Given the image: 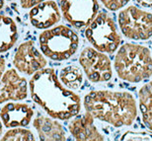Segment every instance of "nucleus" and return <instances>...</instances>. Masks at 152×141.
Wrapping results in <instances>:
<instances>
[{
  "instance_id": "2",
  "label": "nucleus",
  "mask_w": 152,
  "mask_h": 141,
  "mask_svg": "<svg viewBox=\"0 0 152 141\" xmlns=\"http://www.w3.org/2000/svg\"><path fill=\"white\" fill-rule=\"evenodd\" d=\"M84 108L93 118L115 127L129 126L137 116V103L127 92L92 91L84 98Z\"/></svg>"
},
{
  "instance_id": "3",
  "label": "nucleus",
  "mask_w": 152,
  "mask_h": 141,
  "mask_svg": "<svg viewBox=\"0 0 152 141\" xmlns=\"http://www.w3.org/2000/svg\"><path fill=\"white\" fill-rule=\"evenodd\" d=\"M114 67L121 80L138 83L152 76V56L147 47L124 44L115 54Z\"/></svg>"
},
{
  "instance_id": "1",
  "label": "nucleus",
  "mask_w": 152,
  "mask_h": 141,
  "mask_svg": "<svg viewBox=\"0 0 152 141\" xmlns=\"http://www.w3.org/2000/svg\"><path fill=\"white\" fill-rule=\"evenodd\" d=\"M29 90L33 101L53 119L66 121L81 110L80 97L61 84L53 68H44L32 75Z\"/></svg>"
},
{
  "instance_id": "15",
  "label": "nucleus",
  "mask_w": 152,
  "mask_h": 141,
  "mask_svg": "<svg viewBox=\"0 0 152 141\" xmlns=\"http://www.w3.org/2000/svg\"><path fill=\"white\" fill-rule=\"evenodd\" d=\"M18 37V28L15 21L6 15H0V53L13 47Z\"/></svg>"
},
{
  "instance_id": "14",
  "label": "nucleus",
  "mask_w": 152,
  "mask_h": 141,
  "mask_svg": "<svg viewBox=\"0 0 152 141\" xmlns=\"http://www.w3.org/2000/svg\"><path fill=\"white\" fill-rule=\"evenodd\" d=\"M39 141H65V132L62 125L51 118L39 115L33 121Z\"/></svg>"
},
{
  "instance_id": "22",
  "label": "nucleus",
  "mask_w": 152,
  "mask_h": 141,
  "mask_svg": "<svg viewBox=\"0 0 152 141\" xmlns=\"http://www.w3.org/2000/svg\"><path fill=\"white\" fill-rule=\"evenodd\" d=\"M136 2L142 7L151 8L152 7V0H136Z\"/></svg>"
},
{
  "instance_id": "8",
  "label": "nucleus",
  "mask_w": 152,
  "mask_h": 141,
  "mask_svg": "<svg viewBox=\"0 0 152 141\" xmlns=\"http://www.w3.org/2000/svg\"><path fill=\"white\" fill-rule=\"evenodd\" d=\"M59 6L64 19L78 30L87 28L99 12L97 0H60Z\"/></svg>"
},
{
  "instance_id": "21",
  "label": "nucleus",
  "mask_w": 152,
  "mask_h": 141,
  "mask_svg": "<svg viewBox=\"0 0 152 141\" xmlns=\"http://www.w3.org/2000/svg\"><path fill=\"white\" fill-rule=\"evenodd\" d=\"M45 0H20L21 7L24 9H32L36 5L39 4L42 2H45Z\"/></svg>"
},
{
  "instance_id": "19",
  "label": "nucleus",
  "mask_w": 152,
  "mask_h": 141,
  "mask_svg": "<svg viewBox=\"0 0 152 141\" xmlns=\"http://www.w3.org/2000/svg\"><path fill=\"white\" fill-rule=\"evenodd\" d=\"M120 141H152V132L127 131L121 137Z\"/></svg>"
},
{
  "instance_id": "23",
  "label": "nucleus",
  "mask_w": 152,
  "mask_h": 141,
  "mask_svg": "<svg viewBox=\"0 0 152 141\" xmlns=\"http://www.w3.org/2000/svg\"><path fill=\"white\" fill-rule=\"evenodd\" d=\"M5 68H6V64H5V59L3 57L0 56V79L3 76L5 72Z\"/></svg>"
},
{
  "instance_id": "12",
  "label": "nucleus",
  "mask_w": 152,
  "mask_h": 141,
  "mask_svg": "<svg viewBox=\"0 0 152 141\" xmlns=\"http://www.w3.org/2000/svg\"><path fill=\"white\" fill-rule=\"evenodd\" d=\"M61 15L56 2L53 0L42 2L33 7L29 12V20L35 28L48 30L56 25Z\"/></svg>"
},
{
  "instance_id": "5",
  "label": "nucleus",
  "mask_w": 152,
  "mask_h": 141,
  "mask_svg": "<svg viewBox=\"0 0 152 141\" xmlns=\"http://www.w3.org/2000/svg\"><path fill=\"white\" fill-rule=\"evenodd\" d=\"M87 41L103 53H114L120 47L121 38L113 18L100 12L85 30Z\"/></svg>"
},
{
  "instance_id": "26",
  "label": "nucleus",
  "mask_w": 152,
  "mask_h": 141,
  "mask_svg": "<svg viewBox=\"0 0 152 141\" xmlns=\"http://www.w3.org/2000/svg\"><path fill=\"white\" fill-rule=\"evenodd\" d=\"M7 1H12V0H7Z\"/></svg>"
},
{
  "instance_id": "20",
  "label": "nucleus",
  "mask_w": 152,
  "mask_h": 141,
  "mask_svg": "<svg viewBox=\"0 0 152 141\" xmlns=\"http://www.w3.org/2000/svg\"><path fill=\"white\" fill-rule=\"evenodd\" d=\"M103 5L110 11H118L126 6L129 0H101Z\"/></svg>"
},
{
  "instance_id": "17",
  "label": "nucleus",
  "mask_w": 152,
  "mask_h": 141,
  "mask_svg": "<svg viewBox=\"0 0 152 141\" xmlns=\"http://www.w3.org/2000/svg\"><path fill=\"white\" fill-rule=\"evenodd\" d=\"M58 79L61 84L71 91L78 90L83 82V73L77 66L68 65L59 71Z\"/></svg>"
},
{
  "instance_id": "10",
  "label": "nucleus",
  "mask_w": 152,
  "mask_h": 141,
  "mask_svg": "<svg viewBox=\"0 0 152 141\" xmlns=\"http://www.w3.org/2000/svg\"><path fill=\"white\" fill-rule=\"evenodd\" d=\"M28 97V82L16 69L6 70L0 79V104L17 102Z\"/></svg>"
},
{
  "instance_id": "6",
  "label": "nucleus",
  "mask_w": 152,
  "mask_h": 141,
  "mask_svg": "<svg viewBox=\"0 0 152 141\" xmlns=\"http://www.w3.org/2000/svg\"><path fill=\"white\" fill-rule=\"evenodd\" d=\"M118 26L127 39L145 41L152 37V14L135 6L123 9L118 17Z\"/></svg>"
},
{
  "instance_id": "18",
  "label": "nucleus",
  "mask_w": 152,
  "mask_h": 141,
  "mask_svg": "<svg viewBox=\"0 0 152 141\" xmlns=\"http://www.w3.org/2000/svg\"><path fill=\"white\" fill-rule=\"evenodd\" d=\"M0 141H35V137L27 128H12L0 138Z\"/></svg>"
},
{
  "instance_id": "16",
  "label": "nucleus",
  "mask_w": 152,
  "mask_h": 141,
  "mask_svg": "<svg viewBox=\"0 0 152 141\" xmlns=\"http://www.w3.org/2000/svg\"><path fill=\"white\" fill-rule=\"evenodd\" d=\"M138 99L142 121L145 126L152 131V80L140 88Z\"/></svg>"
},
{
  "instance_id": "7",
  "label": "nucleus",
  "mask_w": 152,
  "mask_h": 141,
  "mask_svg": "<svg viewBox=\"0 0 152 141\" xmlns=\"http://www.w3.org/2000/svg\"><path fill=\"white\" fill-rule=\"evenodd\" d=\"M79 63L84 70L88 80L93 83L107 82L112 78V62L107 54L95 50L85 47L79 56Z\"/></svg>"
},
{
  "instance_id": "24",
  "label": "nucleus",
  "mask_w": 152,
  "mask_h": 141,
  "mask_svg": "<svg viewBox=\"0 0 152 141\" xmlns=\"http://www.w3.org/2000/svg\"><path fill=\"white\" fill-rule=\"evenodd\" d=\"M2 131H3V124H2L1 119H0V138L2 137Z\"/></svg>"
},
{
  "instance_id": "9",
  "label": "nucleus",
  "mask_w": 152,
  "mask_h": 141,
  "mask_svg": "<svg viewBox=\"0 0 152 141\" xmlns=\"http://www.w3.org/2000/svg\"><path fill=\"white\" fill-rule=\"evenodd\" d=\"M13 64L18 71L25 75H34L45 68L47 59L33 41H27L19 45L13 57Z\"/></svg>"
},
{
  "instance_id": "13",
  "label": "nucleus",
  "mask_w": 152,
  "mask_h": 141,
  "mask_svg": "<svg viewBox=\"0 0 152 141\" xmlns=\"http://www.w3.org/2000/svg\"><path fill=\"white\" fill-rule=\"evenodd\" d=\"M68 129L75 141H105L104 136L94 124L93 116L87 112L72 119Z\"/></svg>"
},
{
  "instance_id": "25",
  "label": "nucleus",
  "mask_w": 152,
  "mask_h": 141,
  "mask_svg": "<svg viewBox=\"0 0 152 141\" xmlns=\"http://www.w3.org/2000/svg\"><path fill=\"white\" fill-rule=\"evenodd\" d=\"M4 1L5 0H0V10H1L2 7L4 6Z\"/></svg>"
},
{
  "instance_id": "11",
  "label": "nucleus",
  "mask_w": 152,
  "mask_h": 141,
  "mask_svg": "<svg viewBox=\"0 0 152 141\" xmlns=\"http://www.w3.org/2000/svg\"><path fill=\"white\" fill-rule=\"evenodd\" d=\"M34 111L27 104L8 103L0 111V119L7 128H25L31 122Z\"/></svg>"
},
{
  "instance_id": "4",
  "label": "nucleus",
  "mask_w": 152,
  "mask_h": 141,
  "mask_svg": "<svg viewBox=\"0 0 152 141\" xmlns=\"http://www.w3.org/2000/svg\"><path fill=\"white\" fill-rule=\"evenodd\" d=\"M42 53L51 60L62 61L76 53L79 38L74 31L60 25L45 30L39 37Z\"/></svg>"
}]
</instances>
